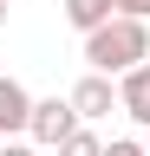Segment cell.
<instances>
[{
  "instance_id": "6da1fadb",
  "label": "cell",
  "mask_w": 150,
  "mask_h": 156,
  "mask_svg": "<svg viewBox=\"0 0 150 156\" xmlns=\"http://www.w3.org/2000/svg\"><path fill=\"white\" fill-rule=\"evenodd\" d=\"M137 65H150V26L144 20H111V26H98L85 39V72H98V78H130Z\"/></svg>"
},
{
  "instance_id": "7a4b0ae2",
  "label": "cell",
  "mask_w": 150,
  "mask_h": 156,
  "mask_svg": "<svg viewBox=\"0 0 150 156\" xmlns=\"http://www.w3.org/2000/svg\"><path fill=\"white\" fill-rule=\"evenodd\" d=\"M85 124H79V111H72V98H39L33 104V130H26V143L33 150H59V143H72Z\"/></svg>"
},
{
  "instance_id": "3957f363",
  "label": "cell",
  "mask_w": 150,
  "mask_h": 156,
  "mask_svg": "<svg viewBox=\"0 0 150 156\" xmlns=\"http://www.w3.org/2000/svg\"><path fill=\"white\" fill-rule=\"evenodd\" d=\"M65 98H72V111H79V124H85V130L98 124V117H111V111H124V104H118V78H98V72H85L79 85L65 91Z\"/></svg>"
},
{
  "instance_id": "277c9868",
  "label": "cell",
  "mask_w": 150,
  "mask_h": 156,
  "mask_svg": "<svg viewBox=\"0 0 150 156\" xmlns=\"http://www.w3.org/2000/svg\"><path fill=\"white\" fill-rule=\"evenodd\" d=\"M33 104H39V98H33L20 78H0V136H7V143H20L33 130Z\"/></svg>"
},
{
  "instance_id": "5b68a950",
  "label": "cell",
  "mask_w": 150,
  "mask_h": 156,
  "mask_svg": "<svg viewBox=\"0 0 150 156\" xmlns=\"http://www.w3.org/2000/svg\"><path fill=\"white\" fill-rule=\"evenodd\" d=\"M124 13V0H65V26L72 33H98V26H111V20H118Z\"/></svg>"
},
{
  "instance_id": "8992f818",
  "label": "cell",
  "mask_w": 150,
  "mask_h": 156,
  "mask_svg": "<svg viewBox=\"0 0 150 156\" xmlns=\"http://www.w3.org/2000/svg\"><path fill=\"white\" fill-rule=\"evenodd\" d=\"M118 104H124L130 124H144V130H150V65H137L130 78H118Z\"/></svg>"
},
{
  "instance_id": "52a82bcc",
  "label": "cell",
  "mask_w": 150,
  "mask_h": 156,
  "mask_svg": "<svg viewBox=\"0 0 150 156\" xmlns=\"http://www.w3.org/2000/svg\"><path fill=\"white\" fill-rule=\"evenodd\" d=\"M52 156H104V136H98V130H79L72 143H59Z\"/></svg>"
},
{
  "instance_id": "ba28073f",
  "label": "cell",
  "mask_w": 150,
  "mask_h": 156,
  "mask_svg": "<svg viewBox=\"0 0 150 156\" xmlns=\"http://www.w3.org/2000/svg\"><path fill=\"white\" fill-rule=\"evenodd\" d=\"M104 156H144V143H137V136H111Z\"/></svg>"
},
{
  "instance_id": "9c48e42d",
  "label": "cell",
  "mask_w": 150,
  "mask_h": 156,
  "mask_svg": "<svg viewBox=\"0 0 150 156\" xmlns=\"http://www.w3.org/2000/svg\"><path fill=\"white\" fill-rule=\"evenodd\" d=\"M124 20H144L150 26V0H124Z\"/></svg>"
},
{
  "instance_id": "30bf717a",
  "label": "cell",
  "mask_w": 150,
  "mask_h": 156,
  "mask_svg": "<svg viewBox=\"0 0 150 156\" xmlns=\"http://www.w3.org/2000/svg\"><path fill=\"white\" fill-rule=\"evenodd\" d=\"M0 156H39V150H33V143H7V150H0Z\"/></svg>"
},
{
  "instance_id": "8fae6325",
  "label": "cell",
  "mask_w": 150,
  "mask_h": 156,
  "mask_svg": "<svg viewBox=\"0 0 150 156\" xmlns=\"http://www.w3.org/2000/svg\"><path fill=\"white\" fill-rule=\"evenodd\" d=\"M144 156H150V136H144Z\"/></svg>"
},
{
  "instance_id": "7c38bea8",
  "label": "cell",
  "mask_w": 150,
  "mask_h": 156,
  "mask_svg": "<svg viewBox=\"0 0 150 156\" xmlns=\"http://www.w3.org/2000/svg\"><path fill=\"white\" fill-rule=\"evenodd\" d=\"M0 150H7V136H0Z\"/></svg>"
}]
</instances>
